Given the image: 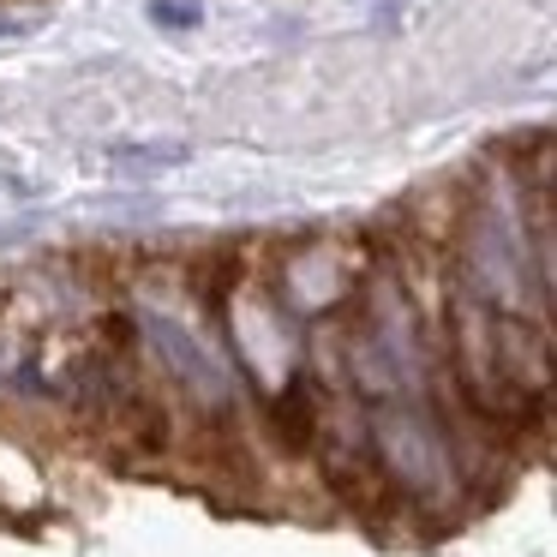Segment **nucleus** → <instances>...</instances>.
Masks as SVG:
<instances>
[{"instance_id":"2","label":"nucleus","mask_w":557,"mask_h":557,"mask_svg":"<svg viewBox=\"0 0 557 557\" xmlns=\"http://www.w3.org/2000/svg\"><path fill=\"white\" fill-rule=\"evenodd\" d=\"M150 13H157V25H198V7H186V0H157Z\"/></svg>"},{"instance_id":"1","label":"nucleus","mask_w":557,"mask_h":557,"mask_svg":"<svg viewBox=\"0 0 557 557\" xmlns=\"http://www.w3.org/2000/svg\"><path fill=\"white\" fill-rule=\"evenodd\" d=\"M145 330H150V336H157V348H169V354H174V366H181L186 377H198V384H205V389H216V384H222L216 360H210V354L198 348V342H186L181 330L169 324V318H145Z\"/></svg>"}]
</instances>
